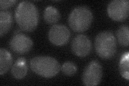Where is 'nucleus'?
Returning a JSON list of instances; mask_svg holds the SVG:
<instances>
[{
	"mask_svg": "<svg viewBox=\"0 0 129 86\" xmlns=\"http://www.w3.org/2000/svg\"><path fill=\"white\" fill-rule=\"evenodd\" d=\"M15 16L16 22L22 30L33 31L38 25V11L34 4L30 1L19 3L16 9Z\"/></svg>",
	"mask_w": 129,
	"mask_h": 86,
	"instance_id": "f257e3e1",
	"label": "nucleus"
},
{
	"mask_svg": "<svg viewBox=\"0 0 129 86\" xmlns=\"http://www.w3.org/2000/svg\"><path fill=\"white\" fill-rule=\"evenodd\" d=\"M31 70L45 78H51L59 73L61 66L55 58L48 56H38L30 61Z\"/></svg>",
	"mask_w": 129,
	"mask_h": 86,
	"instance_id": "f03ea898",
	"label": "nucleus"
},
{
	"mask_svg": "<svg viewBox=\"0 0 129 86\" xmlns=\"http://www.w3.org/2000/svg\"><path fill=\"white\" fill-rule=\"evenodd\" d=\"M93 19V15L89 8L79 6L72 11L68 17V24L75 32H82L90 27Z\"/></svg>",
	"mask_w": 129,
	"mask_h": 86,
	"instance_id": "7ed1b4c3",
	"label": "nucleus"
},
{
	"mask_svg": "<svg viewBox=\"0 0 129 86\" xmlns=\"http://www.w3.org/2000/svg\"><path fill=\"white\" fill-rule=\"evenodd\" d=\"M95 47L100 58L111 59L117 52V42L114 35L110 31L100 32L96 37Z\"/></svg>",
	"mask_w": 129,
	"mask_h": 86,
	"instance_id": "20e7f679",
	"label": "nucleus"
},
{
	"mask_svg": "<svg viewBox=\"0 0 129 86\" xmlns=\"http://www.w3.org/2000/svg\"><path fill=\"white\" fill-rule=\"evenodd\" d=\"M102 75L101 65L98 60H92L84 69L82 82L87 86L98 85L101 81Z\"/></svg>",
	"mask_w": 129,
	"mask_h": 86,
	"instance_id": "39448f33",
	"label": "nucleus"
},
{
	"mask_svg": "<svg viewBox=\"0 0 129 86\" xmlns=\"http://www.w3.org/2000/svg\"><path fill=\"white\" fill-rule=\"evenodd\" d=\"M109 17L115 21L122 22L125 20L129 14L128 0H114L111 1L107 8Z\"/></svg>",
	"mask_w": 129,
	"mask_h": 86,
	"instance_id": "423d86ee",
	"label": "nucleus"
},
{
	"mask_svg": "<svg viewBox=\"0 0 129 86\" xmlns=\"http://www.w3.org/2000/svg\"><path fill=\"white\" fill-rule=\"evenodd\" d=\"M71 32L68 28L62 24H55L48 32V39L50 42L56 46H62L70 40Z\"/></svg>",
	"mask_w": 129,
	"mask_h": 86,
	"instance_id": "0eeeda50",
	"label": "nucleus"
},
{
	"mask_svg": "<svg viewBox=\"0 0 129 86\" xmlns=\"http://www.w3.org/2000/svg\"><path fill=\"white\" fill-rule=\"evenodd\" d=\"M71 49L74 54L79 57H85L89 54L92 49L90 40L84 35H78L73 39Z\"/></svg>",
	"mask_w": 129,
	"mask_h": 86,
	"instance_id": "6e6552de",
	"label": "nucleus"
},
{
	"mask_svg": "<svg viewBox=\"0 0 129 86\" xmlns=\"http://www.w3.org/2000/svg\"><path fill=\"white\" fill-rule=\"evenodd\" d=\"M12 51L18 54H23L29 52L33 46V42L29 37L22 34L15 35L9 43Z\"/></svg>",
	"mask_w": 129,
	"mask_h": 86,
	"instance_id": "1a4fd4ad",
	"label": "nucleus"
},
{
	"mask_svg": "<svg viewBox=\"0 0 129 86\" xmlns=\"http://www.w3.org/2000/svg\"><path fill=\"white\" fill-rule=\"evenodd\" d=\"M28 67L26 60L24 58H19L11 67L12 75L16 79H22L27 73Z\"/></svg>",
	"mask_w": 129,
	"mask_h": 86,
	"instance_id": "9d476101",
	"label": "nucleus"
},
{
	"mask_svg": "<svg viewBox=\"0 0 129 86\" xmlns=\"http://www.w3.org/2000/svg\"><path fill=\"white\" fill-rule=\"evenodd\" d=\"M13 23V15L11 12L1 10L0 12V36L1 37L9 31Z\"/></svg>",
	"mask_w": 129,
	"mask_h": 86,
	"instance_id": "9b49d317",
	"label": "nucleus"
},
{
	"mask_svg": "<svg viewBox=\"0 0 129 86\" xmlns=\"http://www.w3.org/2000/svg\"><path fill=\"white\" fill-rule=\"evenodd\" d=\"M13 59L10 53L6 49H0V74H6L10 68Z\"/></svg>",
	"mask_w": 129,
	"mask_h": 86,
	"instance_id": "f8f14e48",
	"label": "nucleus"
},
{
	"mask_svg": "<svg viewBox=\"0 0 129 86\" xmlns=\"http://www.w3.org/2000/svg\"><path fill=\"white\" fill-rule=\"evenodd\" d=\"M61 15L56 8L49 6L46 8L44 12V18L46 23L54 24L57 23L60 19Z\"/></svg>",
	"mask_w": 129,
	"mask_h": 86,
	"instance_id": "ddd939ff",
	"label": "nucleus"
},
{
	"mask_svg": "<svg viewBox=\"0 0 129 86\" xmlns=\"http://www.w3.org/2000/svg\"><path fill=\"white\" fill-rule=\"evenodd\" d=\"M129 53L125 52L120 59L119 64V71L120 75L124 78L129 80Z\"/></svg>",
	"mask_w": 129,
	"mask_h": 86,
	"instance_id": "4468645a",
	"label": "nucleus"
},
{
	"mask_svg": "<svg viewBox=\"0 0 129 86\" xmlns=\"http://www.w3.org/2000/svg\"><path fill=\"white\" fill-rule=\"evenodd\" d=\"M117 38L123 46H127L129 43V28L127 25H122L117 31Z\"/></svg>",
	"mask_w": 129,
	"mask_h": 86,
	"instance_id": "2eb2a0df",
	"label": "nucleus"
},
{
	"mask_svg": "<svg viewBox=\"0 0 129 86\" xmlns=\"http://www.w3.org/2000/svg\"><path fill=\"white\" fill-rule=\"evenodd\" d=\"M61 69L64 75L70 76L74 75L77 72V67L71 61H66L62 65Z\"/></svg>",
	"mask_w": 129,
	"mask_h": 86,
	"instance_id": "dca6fc26",
	"label": "nucleus"
},
{
	"mask_svg": "<svg viewBox=\"0 0 129 86\" xmlns=\"http://www.w3.org/2000/svg\"><path fill=\"white\" fill-rule=\"evenodd\" d=\"M17 2L15 0H1L0 1V8L1 10H5L13 6Z\"/></svg>",
	"mask_w": 129,
	"mask_h": 86,
	"instance_id": "f3484780",
	"label": "nucleus"
}]
</instances>
